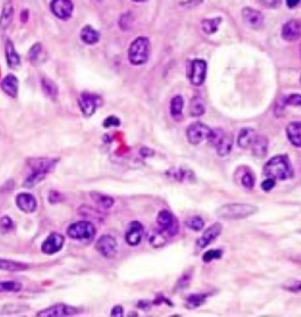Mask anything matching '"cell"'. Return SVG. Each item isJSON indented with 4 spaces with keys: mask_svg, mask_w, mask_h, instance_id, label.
<instances>
[{
    "mask_svg": "<svg viewBox=\"0 0 301 317\" xmlns=\"http://www.w3.org/2000/svg\"><path fill=\"white\" fill-rule=\"evenodd\" d=\"M293 167L287 155H275L264 167V175L275 181H286L293 177Z\"/></svg>",
    "mask_w": 301,
    "mask_h": 317,
    "instance_id": "cell-1",
    "label": "cell"
},
{
    "mask_svg": "<svg viewBox=\"0 0 301 317\" xmlns=\"http://www.w3.org/2000/svg\"><path fill=\"white\" fill-rule=\"evenodd\" d=\"M58 158H37L31 162V174L25 179L24 187L32 188L43 181L45 176L54 169Z\"/></svg>",
    "mask_w": 301,
    "mask_h": 317,
    "instance_id": "cell-2",
    "label": "cell"
},
{
    "mask_svg": "<svg viewBox=\"0 0 301 317\" xmlns=\"http://www.w3.org/2000/svg\"><path fill=\"white\" fill-rule=\"evenodd\" d=\"M259 211L256 206L249 204H228L216 210L217 216L222 220H241L254 215Z\"/></svg>",
    "mask_w": 301,
    "mask_h": 317,
    "instance_id": "cell-3",
    "label": "cell"
},
{
    "mask_svg": "<svg viewBox=\"0 0 301 317\" xmlns=\"http://www.w3.org/2000/svg\"><path fill=\"white\" fill-rule=\"evenodd\" d=\"M150 40L145 37L136 38L128 48V60L133 65H144L150 58Z\"/></svg>",
    "mask_w": 301,
    "mask_h": 317,
    "instance_id": "cell-4",
    "label": "cell"
},
{
    "mask_svg": "<svg viewBox=\"0 0 301 317\" xmlns=\"http://www.w3.org/2000/svg\"><path fill=\"white\" fill-rule=\"evenodd\" d=\"M208 141L216 147L217 154L219 157H226L232 152L233 148V135L231 133L225 132V130L216 128L212 129L211 136Z\"/></svg>",
    "mask_w": 301,
    "mask_h": 317,
    "instance_id": "cell-5",
    "label": "cell"
},
{
    "mask_svg": "<svg viewBox=\"0 0 301 317\" xmlns=\"http://www.w3.org/2000/svg\"><path fill=\"white\" fill-rule=\"evenodd\" d=\"M68 238L73 240L90 241L96 235V227L90 221H78L67 228Z\"/></svg>",
    "mask_w": 301,
    "mask_h": 317,
    "instance_id": "cell-6",
    "label": "cell"
},
{
    "mask_svg": "<svg viewBox=\"0 0 301 317\" xmlns=\"http://www.w3.org/2000/svg\"><path fill=\"white\" fill-rule=\"evenodd\" d=\"M157 222L159 226V230L163 234H165L167 238L169 236H175L179 232V222L173 214L169 210H161L159 211Z\"/></svg>",
    "mask_w": 301,
    "mask_h": 317,
    "instance_id": "cell-7",
    "label": "cell"
},
{
    "mask_svg": "<svg viewBox=\"0 0 301 317\" xmlns=\"http://www.w3.org/2000/svg\"><path fill=\"white\" fill-rule=\"evenodd\" d=\"M211 133L212 128H210L207 125L199 121L189 125L187 130H186L187 140L191 144H199L203 143V141H208Z\"/></svg>",
    "mask_w": 301,
    "mask_h": 317,
    "instance_id": "cell-8",
    "label": "cell"
},
{
    "mask_svg": "<svg viewBox=\"0 0 301 317\" xmlns=\"http://www.w3.org/2000/svg\"><path fill=\"white\" fill-rule=\"evenodd\" d=\"M96 249L104 257L113 258L118 253V242L112 235H102L97 241Z\"/></svg>",
    "mask_w": 301,
    "mask_h": 317,
    "instance_id": "cell-9",
    "label": "cell"
},
{
    "mask_svg": "<svg viewBox=\"0 0 301 317\" xmlns=\"http://www.w3.org/2000/svg\"><path fill=\"white\" fill-rule=\"evenodd\" d=\"M206 72H207L206 61L200 59L192 61L188 72L189 81H191L192 85L197 86V87L201 86L206 79Z\"/></svg>",
    "mask_w": 301,
    "mask_h": 317,
    "instance_id": "cell-10",
    "label": "cell"
},
{
    "mask_svg": "<svg viewBox=\"0 0 301 317\" xmlns=\"http://www.w3.org/2000/svg\"><path fill=\"white\" fill-rule=\"evenodd\" d=\"M79 313L78 308L72 307V305H66V304H55L52 305V307L46 308V309L39 311L37 316L39 317H66V316H72L75 315V314Z\"/></svg>",
    "mask_w": 301,
    "mask_h": 317,
    "instance_id": "cell-11",
    "label": "cell"
},
{
    "mask_svg": "<svg viewBox=\"0 0 301 317\" xmlns=\"http://www.w3.org/2000/svg\"><path fill=\"white\" fill-rule=\"evenodd\" d=\"M78 102H79V107L84 115L91 116L96 113L97 108L100 105V98L94 94L88 93V92H84L79 96Z\"/></svg>",
    "mask_w": 301,
    "mask_h": 317,
    "instance_id": "cell-12",
    "label": "cell"
},
{
    "mask_svg": "<svg viewBox=\"0 0 301 317\" xmlns=\"http://www.w3.org/2000/svg\"><path fill=\"white\" fill-rule=\"evenodd\" d=\"M51 11L57 18L67 20L73 12V4L71 0H52Z\"/></svg>",
    "mask_w": 301,
    "mask_h": 317,
    "instance_id": "cell-13",
    "label": "cell"
},
{
    "mask_svg": "<svg viewBox=\"0 0 301 317\" xmlns=\"http://www.w3.org/2000/svg\"><path fill=\"white\" fill-rule=\"evenodd\" d=\"M64 242H65L64 235L59 234V233H52L41 244V252L47 255L55 254L63 248Z\"/></svg>",
    "mask_w": 301,
    "mask_h": 317,
    "instance_id": "cell-14",
    "label": "cell"
},
{
    "mask_svg": "<svg viewBox=\"0 0 301 317\" xmlns=\"http://www.w3.org/2000/svg\"><path fill=\"white\" fill-rule=\"evenodd\" d=\"M144 235V227L140 222L133 221L131 222L128 226L126 234H125V240H126L127 244L131 247H135L140 244L141 240H143Z\"/></svg>",
    "mask_w": 301,
    "mask_h": 317,
    "instance_id": "cell-15",
    "label": "cell"
},
{
    "mask_svg": "<svg viewBox=\"0 0 301 317\" xmlns=\"http://www.w3.org/2000/svg\"><path fill=\"white\" fill-rule=\"evenodd\" d=\"M221 232H222V227L219 222H216L214 224H212V226L208 227L207 229L202 233V235L197 240V248L198 249L206 248L211 242H213L220 234H221Z\"/></svg>",
    "mask_w": 301,
    "mask_h": 317,
    "instance_id": "cell-16",
    "label": "cell"
},
{
    "mask_svg": "<svg viewBox=\"0 0 301 317\" xmlns=\"http://www.w3.org/2000/svg\"><path fill=\"white\" fill-rule=\"evenodd\" d=\"M242 19L245 24L253 30H259L264 25V16L263 13L251 7H245L241 12Z\"/></svg>",
    "mask_w": 301,
    "mask_h": 317,
    "instance_id": "cell-17",
    "label": "cell"
},
{
    "mask_svg": "<svg viewBox=\"0 0 301 317\" xmlns=\"http://www.w3.org/2000/svg\"><path fill=\"white\" fill-rule=\"evenodd\" d=\"M16 204L20 210L24 213L31 214L37 209V200L32 194L20 193L16 197Z\"/></svg>",
    "mask_w": 301,
    "mask_h": 317,
    "instance_id": "cell-18",
    "label": "cell"
},
{
    "mask_svg": "<svg viewBox=\"0 0 301 317\" xmlns=\"http://www.w3.org/2000/svg\"><path fill=\"white\" fill-rule=\"evenodd\" d=\"M283 38L287 41H295L301 37V23L298 20H289L283 26Z\"/></svg>",
    "mask_w": 301,
    "mask_h": 317,
    "instance_id": "cell-19",
    "label": "cell"
},
{
    "mask_svg": "<svg viewBox=\"0 0 301 317\" xmlns=\"http://www.w3.org/2000/svg\"><path fill=\"white\" fill-rule=\"evenodd\" d=\"M252 154L258 158H264L268 152V139L265 135H256L252 146Z\"/></svg>",
    "mask_w": 301,
    "mask_h": 317,
    "instance_id": "cell-20",
    "label": "cell"
},
{
    "mask_svg": "<svg viewBox=\"0 0 301 317\" xmlns=\"http://www.w3.org/2000/svg\"><path fill=\"white\" fill-rule=\"evenodd\" d=\"M0 87L1 90L7 94L8 96H12V98H16L18 95V88H19V81L18 78L13 74H8L2 79L1 83H0Z\"/></svg>",
    "mask_w": 301,
    "mask_h": 317,
    "instance_id": "cell-21",
    "label": "cell"
},
{
    "mask_svg": "<svg viewBox=\"0 0 301 317\" xmlns=\"http://www.w3.org/2000/svg\"><path fill=\"white\" fill-rule=\"evenodd\" d=\"M286 135L294 147L301 148V122H291L286 127Z\"/></svg>",
    "mask_w": 301,
    "mask_h": 317,
    "instance_id": "cell-22",
    "label": "cell"
},
{
    "mask_svg": "<svg viewBox=\"0 0 301 317\" xmlns=\"http://www.w3.org/2000/svg\"><path fill=\"white\" fill-rule=\"evenodd\" d=\"M255 136H256V133L253 128H242L240 132H239L238 140H236L238 141V146L242 149L251 148Z\"/></svg>",
    "mask_w": 301,
    "mask_h": 317,
    "instance_id": "cell-23",
    "label": "cell"
},
{
    "mask_svg": "<svg viewBox=\"0 0 301 317\" xmlns=\"http://www.w3.org/2000/svg\"><path fill=\"white\" fill-rule=\"evenodd\" d=\"M5 54H6V61L8 67L11 68H18L20 66V57L17 53L15 45L11 40L6 41V46H5Z\"/></svg>",
    "mask_w": 301,
    "mask_h": 317,
    "instance_id": "cell-24",
    "label": "cell"
},
{
    "mask_svg": "<svg viewBox=\"0 0 301 317\" xmlns=\"http://www.w3.org/2000/svg\"><path fill=\"white\" fill-rule=\"evenodd\" d=\"M30 268L29 264L23 262H17L13 260H6V258H0V270L6 271H24Z\"/></svg>",
    "mask_w": 301,
    "mask_h": 317,
    "instance_id": "cell-25",
    "label": "cell"
},
{
    "mask_svg": "<svg viewBox=\"0 0 301 317\" xmlns=\"http://www.w3.org/2000/svg\"><path fill=\"white\" fill-rule=\"evenodd\" d=\"M91 197L94 204L98 206L99 208H102V209H110L114 205L113 197L98 193V191H91Z\"/></svg>",
    "mask_w": 301,
    "mask_h": 317,
    "instance_id": "cell-26",
    "label": "cell"
},
{
    "mask_svg": "<svg viewBox=\"0 0 301 317\" xmlns=\"http://www.w3.org/2000/svg\"><path fill=\"white\" fill-rule=\"evenodd\" d=\"M13 16H15V10H13V5L11 2H6L5 6L2 7L1 16H0V29L6 30L10 24L12 23Z\"/></svg>",
    "mask_w": 301,
    "mask_h": 317,
    "instance_id": "cell-27",
    "label": "cell"
},
{
    "mask_svg": "<svg viewBox=\"0 0 301 317\" xmlns=\"http://www.w3.org/2000/svg\"><path fill=\"white\" fill-rule=\"evenodd\" d=\"M80 38L85 44L87 45H94L99 41L100 34L98 31H96L93 27L91 26H85L80 32Z\"/></svg>",
    "mask_w": 301,
    "mask_h": 317,
    "instance_id": "cell-28",
    "label": "cell"
},
{
    "mask_svg": "<svg viewBox=\"0 0 301 317\" xmlns=\"http://www.w3.org/2000/svg\"><path fill=\"white\" fill-rule=\"evenodd\" d=\"M208 295L210 294H192L186 299L185 307L187 309H196V308H199L200 305L203 304L207 300Z\"/></svg>",
    "mask_w": 301,
    "mask_h": 317,
    "instance_id": "cell-29",
    "label": "cell"
},
{
    "mask_svg": "<svg viewBox=\"0 0 301 317\" xmlns=\"http://www.w3.org/2000/svg\"><path fill=\"white\" fill-rule=\"evenodd\" d=\"M41 90H43L44 94L49 98L54 99L58 95V86L54 81H52L49 78H43L41 79Z\"/></svg>",
    "mask_w": 301,
    "mask_h": 317,
    "instance_id": "cell-30",
    "label": "cell"
},
{
    "mask_svg": "<svg viewBox=\"0 0 301 317\" xmlns=\"http://www.w3.org/2000/svg\"><path fill=\"white\" fill-rule=\"evenodd\" d=\"M183 107L184 99L180 95L174 96L171 101V115L174 120H181V118H183Z\"/></svg>",
    "mask_w": 301,
    "mask_h": 317,
    "instance_id": "cell-31",
    "label": "cell"
},
{
    "mask_svg": "<svg viewBox=\"0 0 301 317\" xmlns=\"http://www.w3.org/2000/svg\"><path fill=\"white\" fill-rule=\"evenodd\" d=\"M205 113V104L200 96H194L189 102V115L200 116Z\"/></svg>",
    "mask_w": 301,
    "mask_h": 317,
    "instance_id": "cell-32",
    "label": "cell"
},
{
    "mask_svg": "<svg viewBox=\"0 0 301 317\" xmlns=\"http://www.w3.org/2000/svg\"><path fill=\"white\" fill-rule=\"evenodd\" d=\"M23 285L17 281H0V293H18Z\"/></svg>",
    "mask_w": 301,
    "mask_h": 317,
    "instance_id": "cell-33",
    "label": "cell"
},
{
    "mask_svg": "<svg viewBox=\"0 0 301 317\" xmlns=\"http://www.w3.org/2000/svg\"><path fill=\"white\" fill-rule=\"evenodd\" d=\"M221 21H222L221 18L205 19V20H202L201 23L202 31L206 33V34H213V33L217 32V30H218L219 25Z\"/></svg>",
    "mask_w": 301,
    "mask_h": 317,
    "instance_id": "cell-34",
    "label": "cell"
},
{
    "mask_svg": "<svg viewBox=\"0 0 301 317\" xmlns=\"http://www.w3.org/2000/svg\"><path fill=\"white\" fill-rule=\"evenodd\" d=\"M150 243L154 248H160L167 243V236L160 232V230H155L150 235Z\"/></svg>",
    "mask_w": 301,
    "mask_h": 317,
    "instance_id": "cell-35",
    "label": "cell"
},
{
    "mask_svg": "<svg viewBox=\"0 0 301 317\" xmlns=\"http://www.w3.org/2000/svg\"><path fill=\"white\" fill-rule=\"evenodd\" d=\"M241 185L247 189H253L255 186V176L251 168H246V172L241 175L240 177Z\"/></svg>",
    "mask_w": 301,
    "mask_h": 317,
    "instance_id": "cell-36",
    "label": "cell"
},
{
    "mask_svg": "<svg viewBox=\"0 0 301 317\" xmlns=\"http://www.w3.org/2000/svg\"><path fill=\"white\" fill-rule=\"evenodd\" d=\"M78 213L83 216H87V218L98 219V218H104L105 216L101 211L96 209V208L93 207H90V206H82V207H79V209H78Z\"/></svg>",
    "mask_w": 301,
    "mask_h": 317,
    "instance_id": "cell-37",
    "label": "cell"
},
{
    "mask_svg": "<svg viewBox=\"0 0 301 317\" xmlns=\"http://www.w3.org/2000/svg\"><path fill=\"white\" fill-rule=\"evenodd\" d=\"M185 224L186 227L193 230V232H200L203 226H205V222H203V220L200 216H191V218L186 220Z\"/></svg>",
    "mask_w": 301,
    "mask_h": 317,
    "instance_id": "cell-38",
    "label": "cell"
},
{
    "mask_svg": "<svg viewBox=\"0 0 301 317\" xmlns=\"http://www.w3.org/2000/svg\"><path fill=\"white\" fill-rule=\"evenodd\" d=\"M13 229H15V222H13V220L7 215L2 216V218L0 219V232H1V234L6 235L8 233L13 232Z\"/></svg>",
    "mask_w": 301,
    "mask_h": 317,
    "instance_id": "cell-39",
    "label": "cell"
},
{
    "mask_svg": "<svg viewBox=\"0 0 301 317\" xmlns=\"http://www.w3.org/2000/svg\"><path fill=\"white\" fill-rule=\"evenodd\" d=\"M222 257V252L219 249H211L208 252H206L205 254L202 255V261L205 263H210L213 260H219V258Z\"/></svg>",
    "mask_w": 301,
    "mask_h": 317,
    "instance_id": "cell-40",
    "label": "cell"
},
{
    "mask_svg": "<svg viewBox=\"0 0 301 317\" xmlns=\"http://www.w3.org/2000/svg\"><path fill=\"white\" fill-rule=\"evenodd\" d=\"M191 280H192V272L191 271L184 272L183 276H181L179 279V281H178L177 288L178 289H185L189 285Z\"/></svg>",
    "mask_w": 301,
    "mask_h": 317,
    "instance_id": "cell-41",
    "label": "cell"
},
{
    "mask_svg": "<svg viewBox=\"0 0 301 317\" xmlns=\"http://www.w3.org/2000/svg\"><path fill=\"white\" fill-rule=\"evenodd\" d=\"M284 104L286 106H301V95L300 94H291L284 99Z\"/></svg>",
    "mask_w": 301,
    "mask_h": 317,
    "instance_id": "cell-42",
    "label": "cell"
},
{
    "mask_svg": "<svg viewBox=\"0 0 301 317\" xmlns=\"http://www.w3.org/2000/svg\"><path fill=\"white\" fill-rule=\"evenodd\" d=\"M283 289L291 293H301V281H294V282H289L287 285H283Z\"/></svg>",
    "mask_w": 301,
    "mask_h": 317,
    "instance_id": "cell-43",
    "label": "cell"
},
{
    "mask_svg": "<svg viewBox=\"0 0 301 317\" xmlns=\"http://www.w3.org/2000/svg\"><path fill=\"white\" fill-rule=\"evenodd\" d=\"M49 201H50V204H52V205L59 204V202L64 201V195L61 193H59V191L52 190V191H50Z\"/></svg>",
    "mask_w": 301,
    "mask_h": 317,
    "instance_id": "cell-44",
    "label": "cell"
},
{
    "mask_svg": "<svg viewBox=\"0 0 301 317\" xmlns=\"http://www.w3.org/2000/svg\"><path fill=\"white\" fill-rule=\"evenodd\" d=\"M40 52H41V44H35V45H33L30 48V51H29V58L32 61H34L39 57Z\"/></svg>",
    "mask_w": 301,
    "mask_h": 317,
    "instance_id": "cell-45",
    "label": "cell"
},
{
    "mask_svg": "<svg viewBox=\"0 0 301 317\" xmlns=\"http://www.w3.org/2000/svg\"><path fill=\"white\" fill-rule=\"evenodd\" d=\"M102 125H104V127H106V128H108V127H117V126H119V125H120V120H119L117 116L111 115V116H108L107 119H106Z\"/></svg>",
    "mask_w": 301,
    "mask_h": 317,
    "instance_id": "cell-46",
    "label": "cell"
},
{
    "mask_svg": "<svg viewBox=\"0 0 301 317\" xmlns=\"http://www.w3.org/2000/svg\"><path fill=\"white\" fill-rule=\"evenodd\" d=\"M275 183H277L275 180L267 177L266 180H264V181L261 182V188H263L264 191H271L272 189L275 187Z\"/></svg>",
    "mask_w": 301,
    "mask_h": 317,
    "instance_id": "cell-47",
    "label": "cell"
},
{
    "mask_svg": "<svg viewBox=\"0 0 301 317\" xmlns=\"http://www.w3.org/2000/svg\"><path fill=\"white\" fill-rule=\"evenodd\" d=\"M261 4L265 5L266 7H271V8H274V7H278L279 5H280L281 0H260Z\"/></svg>",
    "mask_w": 301,
    "mask_h": 317,
    "instance_id": "cell-48",
    "label": "cell"
},
{
    "mask_svg": "<svg viewBox=\"0 0 301 317\" xmlns=\"http://www.w3.org/2000/svg\"><path fill=\"white\" fill-rule=\"evenodd\" d=\"M111 316L113 317L124 316V308H122L121 305H116V307H113L112 311H111Z\"/></svg>",
    "mask_w": 301,
    "mask_h": 317,
    "instance_id": "cell-49",
    "label": "cell"
},
{
    "mask_svg": "<svg viewBox=\"0 0 301 317\" xmlns=\"http://www.w3.org/2000/svg\"><path fill=\"white\" fill-rule=\"evenodd\" d=\"M299 1L300 0H286L287 6H288L289 8H294L298 4H299Z\"/></svg>",
    "mask_w": 301,
    "mask_h": 317,
    "instance_id": "cell-50",
    "label": "cell"
},
{
    "mask_svg": "<svg viewBox=\"0 0 301 317\" xmlns=\"http://www.w3.org/2000/svg\"><path fill=\"white\" fill-rule=\"evenodd\" d=\"M133 1H136V2H143V1H146V0H133Z\"/></svg>",
    "mask_w": 301,
    "mask_h": 317,
    "instance_id": "cell-51",
    "label": "cell"
},
{
    "mask_svg": "<svg viewBox=\"0 0 301 317\" xmlns=\"http://www.w3.org/2000/svg\"><path fill=\"white\" fill-rule=\"evenodd\" d=\"M300 53H301V45H300Z\"/></svg>",
    "mask_w": 301,
    "mask_h": 317,
    "instance_id": "cell-52",
    "label": "cell"
},
{
    "mask_svg": "<svg viewBox=\"0 0 301 317\" xmlns=\"http://www.w3.org/2000/svg\"><path fill=\"white\" fill-rule=\"evenodd\" d=\"M300 82H301V78H300Z\"/></svg>",
    "mask_w": 301,
    "mask_h": 317,
    "instance_id": "cell-53",
    "label": "cell"
}]
</instances>
